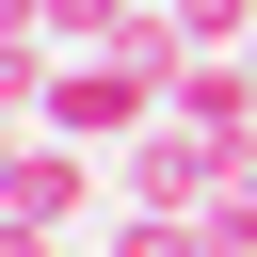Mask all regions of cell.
Here are the masks:
<instances>
[{
	"label": "cell",
	"mask_w": 257,
	"mask_h": 257,
	"mask_svg": "<svg viewBox=\"0 0 257 257\" xmlns=\"http://www.w3.org/2000/svg\"><path fill=\"white\" fill-rule=\"evenodd\" d=\"M161 112H177V64H145V48H80L32 96V128H64V145H145Z\"/></svg>",
	"instance_id": "cell-1"
},
{
	"label": "cell",
	"mask_w": 257,
	"mask_h": 257,
	"mask_svg": "<svg viewBox=\"0 0 257 257\" xmlns=\"http://www.w3.org/2000/svg\"><path fill=\"white\" fill-rule=\"evenodd\" d=\"M0 16H32V32H48V48H112V32H128V16H145V0H0Z\"/></svg>",
	"instance_id": "cell-3"
},
{
	"label": "cell",
	"mask_w": 257,
	"mask_h": 257,
	"mask_svg": "<svg viewBox=\"0 0 257 257\" xmlns=\"http://www.w3.org/2000/svg\"><path fill=\"white\" fill-rule=\"evenodd\" d=\"M112 257H225V241H209L193 209H128V225H112Z\"/></svg>",
	"instance_id": "cell-4"
},
{
	"label": "cell",
	"mask_w": 257,
	"mask_h": 257,
	"mask_svg": "<svg viewBox=\"0 0 257 257\" xmlns=\"http://www.w3.org/2000/svg\"><path fill=\"white\" fill-rule=\"evenodd\" d=\"M193 225H209V241H225V257H257V161H225V177H209V209H193Z\"/></svg>",
	"instance_id": "cell-5"
},
{
	"label": "cell",
	"mask_w": 257,
	"mask_h": 257,
	"mask_svg": "<svg viewBox=\"0 0 257 257\" xmlns=\"http://www.w3.org/2000/svg\"><path fill=\"white\" fill-rule=\"evenodd\" d=\"M241 64H257V48H241Z\"/></svg>",
	"instance_id": "cell-7"
},
{
	"label": "cell",
	"mask_w": 257,
	"mask_h": 257,
	"mask_svg": "<svg viewBox=\"0 0 257 257\" xmlns=\"http://www.w3.org/2000/svg\"><path fill=\"white\" fill-rule=\"evenodd\" d=\"M80 193H96V177H80V145H64V128H16V177H0V241H64V225H80Z\"/></svg>",
	"instance_id": "cell-2"
},
{
	"label": "cell",
	"mask_w": 257,
	"mask_h": 257,
	"mask_svg": "<svg viewBox=\"0 0 257 257\" xmlns=\"http://www.w3.org/2000/svg\"><path fill=\"white\" fill-rule=\"evenodd\" d=\"M0 257H80V241H0Z\"/></svg>",
	"instance_id": "cell-6"
}]
</instances>
